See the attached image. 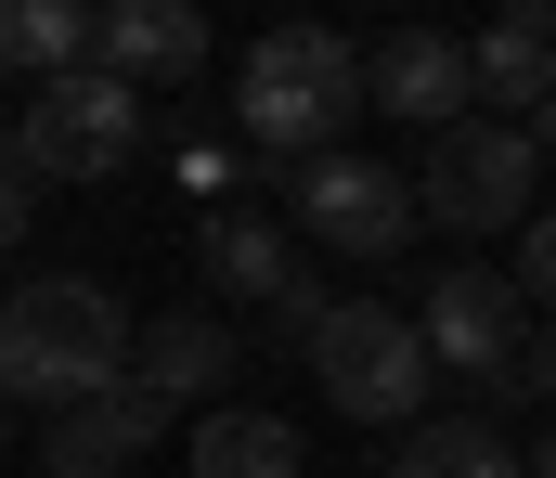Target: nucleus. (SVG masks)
Listing matches in <instances>:
<instances>
[{
    "label": "nucleus",
    "mask_w": 556,
    "mask_h": 478,
    "mask_svg": "<svg viewBox=\"0 0 556 478\" xmlns=\"http://www.w3.org/2000/svg\"><path fill=\"white\" fill-rule=\"evenodd\" d=\"M531 194H544V156H531L505 117H453V130L427 143L415 220H440V233H518Z\"/></svg>",
    "instance_id": "5"
},
{
    "label": "nucleus",
    "mask_w": 556,
    "mask_h": 478,
    "mask_svg": "<svg viewBox=\"0 0 556 478\" xmlns=\"http://www.w3.org/2000/svg\"><path fill=\"white\" fill-rule=\"evenodd\" d=\"M311 388L350 414V427H415L427 414V349H415V311H389V298H324L311 323Z\"/></svg>",
    "instance_id": "3"
},
{
    "label": "nucleus",
    "mask_w": 556,
    "mask_h": 478,
    "mask_svg": "<svg viewBox=\"0 0 556 478\" xmlns=\"http://www.w3.org/2000/svg\"><path fill=\"white\" fill-rule=\"evenodd\" d=\"M233 181H247V156H233V143H181V194H207V207H220Z\"/></svg>",
    "instance_id": "19"
},
{
    "label": "nucleus",
    "mask_w": 556,
    "mask_h": 478,
    "mask_svg": "<svg viewBox=\"0 0 556 478\" xmlns=\"http://www.w3.org/2000/svg\"><path fill=\"white\" fill-rule=\"evenodd\" d=\"M233 362H247V349H233V323H220V311H155V323L130 336V388H155L168 414L220 401V388H233Z\"/></svg>",
    "instance_id": "11"
},
{
    "label": "nucleus",
    "mask_w": 556,
    "mask_h": 478,
    "mask_svg": "<svg viewBox=\"0 0 556 478\" xmlns=\"http://www.w3.org/2000/svg\"><path fill=\"white\" fill-rule=\"evenodd\" d=\"M285 220L311 246H337V259H389V246H415V181L376 156H311L285 181Z\"/></svg>",
    "instance_id": "7"
},
{
    "label": "nucleus",
    "mask_w": 556,
    "mask_h": 478,
    "mask_svg": "<svg viewBox=\"0 0 556 478\" xmlns=\"http://www.w3.org/2000/svg\"><path fill=\"white\" fill-rule=\"evenodd\" d=\"M518 143H531V156H556V91L531 104V117H518Z\"/></svg>",
    "instance_id": "21"
},
{
    "label": "nucleus",
    "mask_w": 556,
    "mask_h": 478,
    "mask_svg": "<svg viewBox=\"0 0 556 478\" xmlns=\"http://www.w3.org/2000/svg\"><path fill=\"white\" fill-rule=\"evenodd\" d=\"M130 336H142V311L104 272H26V285H0V401L65 414V401L130 375Z\"/></svg>",
    "instance_id": "1"
},
{
    "label": "nucleus",
    "mask_w": 556,
    "mask_h": 478,
    "mask_svg": "<svg viewBox=\"0 0 556 478\" xmlns=\"http://www.w3.org/2000/svg\"><path fill=\"white\" fill-rule=\"evenodd\" d=\"M194 272H207V298L273 311L285 285H298V233H285L273 207H207V220H194Z\"/></svg>",
    "instance_id": "12"
},
{
    "label": "nucleus",
    "mask_w": 556,
    "mask_h": 478,
    "mask_svg": "<svg viewBox=\"0 0 556 478\" xmlns=\"http://www.w3.org/2000/svg\"><path fill=\"white\" fill-rule=\"evenodd\" d=\"M363 104H389V117H415V130H453V117H466V39H440V26L363 39Z\"/></svg>",
    "instance_id": "10"
},
{
    "label": "nucleus",
    "mask_w": 556,
    "mask_h": 478,
    "mask_svg": "<svg viewBox=\"0 0 556 478\" xmlns=\"http://www.w3.org/2000/svg\"><path fill=\"white\" fill-rule=\"evenodd\" d=\"M350 117H363V39H337V26H273L233 65V130L273 168H311Z\"/></svg>",
    "instance_id": "2"
},
{
    "label": "nucleus",
    "mask_w": 556,
    "mask_h": 478,
    "mask_svg": "<svg viewBox=\"0 0 556 478\" xmlns=\"http://www.w3.org/2000/svg\"><path fill=\"white\" fill-rule=\"evenodd\" d=\"M389 478H518V440L492 414H415L402 453H389Z\"/></svg>",
    "instance_id": "14"
},
{
    "label": "nucleus",
    "mask_w": 556,
    "mask_h": 478,
    "mask_svg": "<svg viewBox=\"0 0 556 478\" xmlns=\"http://www.w3.org/2000/svg\"><path fill=\"white\" fill-rule=\"evenodd\" d=\"M505 285H518V311H556V207L518 220V272H505Z\"/></svg>",
    "instance_id": "17"
},
{
    "label": "nucleus",
    "mask_w": 556,
    "mask_h": 478,
    "mask_svg": "<svg viewBox=\"0 0 556 478\" xmlns=\"http://www.w3.org/2000/svg\"><path fill=\"white\" fill-rule=\"evenodd\" d=\"M91 65V0H0V78H65Z\"/></svg>",
    "instance_id": "15"
},
{
    "label": "nucleus",
    "mask_w": 556,
    "mask_h": 478,
    "mask_svg": "<svg viewBox=\"0 0 556 478\" xmlns=\"http://www.w3.org/2000/svg\"><path fill=\"white\" fill-rule=\"evenodd\" d=\"M194 478H311L285 414H194Z\"/></svg>",
    "instance_id": "16"
},
{
    "label": "nucleus",
    "mask_w": 556,
    "mask_h": 478,
    "mask_svg": "<svg viewBox=\"0 0 556 478\" xmlns=\"http://www.w3.org/2000/svg\"><path fill=\"white\" fill-rule=\"evenodd\" d=\"M26 220H39V168L0 143V246H26Z\"/></svg>",
    "instance_id": "18"
},
{
    "label": "nucleus",
    "mask_w": 556,
    "mask_h": 478,
    "mask_svg": "<svg viewBox=\"0 0 556 478\" xmlns=\"http://www.w3.org/2000/svg\"><path fill=\"white\" fill-rule=\"evenodd\" d=\"M91 65H104L117 91L194 78V65H207V13H194V0H104V13H91Z\"/></svg>",
    "instance_id": "9"
},
{
    "label": "nucleus",
    "mask_w": 556,
    "mask_h": 478,
    "mask_svg": "<svg viewBox=\"0 0 556 478\" xmlns=\"http://www.w3.org/2000/svg\"><path fill=\"white\" fill-rule=\"evenodd\" d=\"M13 156L39 168V181H117V168L142 156V91H117L104 65L39 78V91L13 104Z\"/></svg>",
    "instance_id": "4"
},
{
    "label": "nucleus",
    "mask_w": 556,
    "mask_h": 478,
    "mask_svg": "<svg viewBox=\"0 0 556 478\" xmlns=\"http://www.w3.org/2000/svg\"><path fill=\"white\" fill-rule=\"evenodd\" d=\"M415 349H427V375H466V388H518V285L505 272H479V259H453L440 285L415 298Z\"/></svg>",
    "instance_id": "6"
},
{
    "label": "nucleus",
    "mask_w": 556,
    "mask_h": 478,
    "mask_svg": "<svg viewBox=\"0 0 556 478\" xmlns=\"http://www.w3.org/2000/svg\"><path fill=\"white\" fill-rule=\"evenodd\" d=\"M556 91V13H492L466 39V104H505V130Z\"/></svg>",
    "instance_id": "13"
},
{
    "label": "nucleus",
    "mask_w": 556,
    "mask_h": 478,
    "mask_svg": "<svg viewBox=\"0 0 556 478\" xmlns=\"http://www.w3.org/2000/svg\"><path fill=\"white\" fill-rule=\"evenodd\" d=\"M155 440H168V401L117 375V388H91V401H65V414L39 427V478H130L142 453H155Z\"/></svg>",
    "instance_id": "8"
},
{
    "label": "nucleus",
    "mask_w": 556,
    "mask_h": 478,
    "mask_svg": "<svg viewBox=\"0 0 556 478\" xmlns=\"http://www.w3.org/2000/svg\"><path fill=\"white\" fill-rule=\"evenodd\" d=\"M518 478H556V427H544V440H531V466H518Z\"/></svg>",
    "instance_id": "22"
},
{
    "label": "nucleus",
    "mask_w": 556,
    "mask_h": 478,
    "mask_svg": "<svg viewBox=\"0 0 556 478\" xmlns=\"http://www.w3.org/2000/svg\"><path fill=\"white\" fill-rule=\"evenodd\" d=\"M518 388H531V401H556V336H531V349H518Z\"/></svg>",
    "instance_id": "20"
}]
</instances>
